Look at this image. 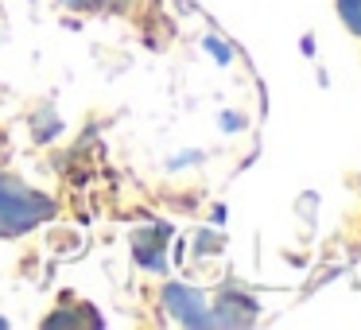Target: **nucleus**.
Masks as SVG:
<instances>
[{
	"mask_svg": "<svg viewBox=\"0 0 361 330\" xmlns=\"http://www.w3.org/2000/svg\"><path fill=\"white\" fill-rule=\"evenodd\" d=\"M47 218H55V202L39 190L24 187L20 179L0 171V233H27V229L43 226Z\"/></svg>",
	"mask_w": 361,
	"mask_h": 330,
	"instance_id": "f257e3e1",
	"label": "nucleus"
},
{
	"mask_svg": "<svg viewBox=\"0 0 361 330\" xmlns=\"http://www.w3.org/2000/svg\"><path fill=\"white\" fill-rule=\"evenodd\" d=\"M164 307L175 322L183 326H218V319L210 314V299L195 288H183V283H167L164 288Z\"/></svg>",
	"mask_w": 361,
	"mask_h": 330,
	"instance_id": "f03ea898",
	"label": "nucleus"
},
{
	"mask_svg": "<svg viewBox=\"0 0 361 330\" xmlns=\"http://www.w3.org/2000/svg\"><path fill=\"white\" fill-rule=\"evenodd\" d=\"M338 16L353 35H361V0H338Z\"/></svg>",
	"mask_w": 361,
	"mask_h": 330,
	"instance_id": "7ed1b4c3",
	"label": "nucleus"
},
{
	"mask_svg": "<svg viewBox=\"0 0 361 330\" xmlns=\"http://www.w3.org/2000/svg\"><path fill=\"white\" fill-rule=\"evenodd\" d=\"M206 51H214V55H218V63L229 66V47H221L218 39H206Z\"/></svg>",
	"mask_w": 361,
	"mask_h": 330,
	"instance_id": "20e7f679",
	"label": "nucleus"
},
{
	"mask_svg": "<svg viewBox=\"0 0 361 330\" xmlns=\"http://www.w3.org/2000/svg\"><path fill=\"white\" fill-rule=\"evenodd\" d=\"M66 8H102L105 0H63Z\"/></svg>",
	"mask_w": 361,
	"mask_h": 330,
	"instance_id": "39448f33",
	"label": "nucleus"
},
{
	"mask_svg": "<svg viewBox=\"0 0 361 330\" xmlns=\"http://www.w3.org/2000/svg\"><path fill=\"white\" fill-rule=\"evenodd\" d=\"M4 326H8V322H4V319H0V330H4Z\"/></svg>",
	"mask_w": 361,
	"mask_h": 330,
	"instance_id": "423d86ee",
	"label": "nucleus"
}]
</instances>
